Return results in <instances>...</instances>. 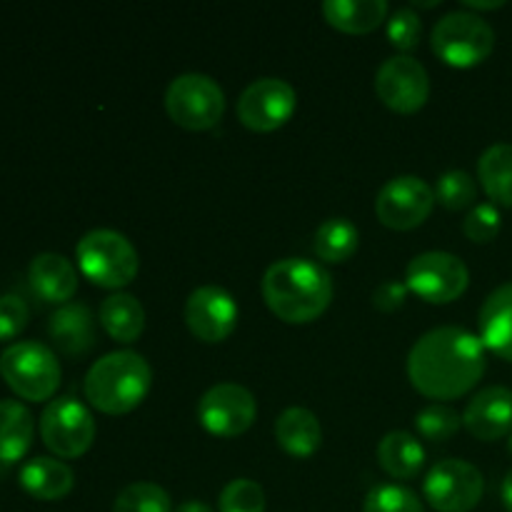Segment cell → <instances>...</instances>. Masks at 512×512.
<instances>
[{"label":"cell","instance_id":"27","mask_svg":"<svg viewBox=\"0 0 512 512\" xmlns=\"http://www.w3.org/2000/svg\"><path fill=\"white\" fill-rule=\"evenodd\" d=\"M360 245V233L348 218H330L315 233V255L323 263L340 265L355 255Z\"/></svg>","mask_w":512,"mask_h":512},{"label":"cell","instance_id":"29","mask_svg":"<svg viewBox=\"0 0 512 512\" xmlns=\"http://www.w3.org/2000/svg\"><path fill=\"white\" fill-rule=\"evenodd\" d=\"M460 425H463V415L443 403L428 405L415 415V428H418L420 438L430 440V443H445L458 433Z\"/></svg>","mask_w":512,"mask_h":512},{"label":"cell","instance_id":"31","mask_svg":"<svg viewBox=\"0 0 512 512\" xmlns=\"http://www.w3.org/2000/svg\"><path fill=\"white\" fill-rule=\"evenodd\" d=\"M363 512H425L418 493L403 485H378L368 493Z\"/></svg>","mask_w":512,"mask_h":512},{"label":"cell","instance_id":"9","mask_svg":"<svg viewBox=\"0 0 512 512\" xmlns=\"http://www.w3.org/2000/svg\"><path fill=\"white\" fill-rule=\"evenodd\" d=\"M40 438L45 448L63 460L80 458L95 440V420L75 398H58L40 415Z\"/></svg>","mask_w":512,"mask_h":512},{"label":"cell","instance_id":"24","mask_svg":"<svg viewBox=\"0 0 512 512\" xmlns=\"http://www.w3.org/2000/svg\"><path fill=\"white\" fill-rule=\"evenodd\" d=\"M378 463L390 478L413 480L425 465V448L413 433L393 430L378 443Z\"/></svg>","mask_w":512,"mask_h":512},{"label":"cell","instance_id":"26","mask_svg":"<svg viewBox=\"0 0 512 512\" xmlns=\"http://www.w3.org/2000/svg\"><path fill=\"white\" fill-rule=\"evenodd\" d=\"M478 180L490 200L512 208V145L495 143L480 155Z\"/></svg>","mask_w":512,"mask_h":512},{"label":"cell","instance_id":"13","mask_svg":"<svg viewBox=\"0 0 512 512\" xmlns=\"http://www.w3.org/2000/svg\"><path fill=\"white\" fill-rule=\"evenodd\" d=\"M375 93L395 113H418L430 98V75L413 55H393L375 73Z\"/></svg>","mask_w":512,"mask_h":512},{"label":"cell","instance_id":"8","mask_svg":"<svg viewBox=\"0 0 512 512\" xmlns=\"http://www.w3.org/2000/svg\"><path fill=\"white\" fill-rule=\"evenodd\" d=\"M405 285L425 303L445 305L458 300L468 290L470 270L458 255L428 250L410 260L405 270Z\"/></svg>","mask_w":512,"mask_h":512},{"label":"cell","instance_id":"14","mask_svg":"<svg viewBox=\"0 0 512 512\" xmlns=\"http://www.w3.org/2000/svg\"><path fill=\"white\" fill-rule=\"evenodd\" d=\"M295 105L293 85L280 78H258L240 95L238 120L255 133H273L293 118Z\"/></svg>","mask_w":512,"mask_h":512},{"label":"cell","instance_id":"36","mask_svg":"<svg viewBox=\"0 0 512 512\" xmlns=\"http://www.w3.org/2000/svg\"><path fill=\"white\" fill-rule=\"evenodd\" d=\"M408 293V285L400 283V280H385V283H380L375 288L373 305L378 310H383V313H395V310H400L405 305Z\"/></svg>","mask_w":512,"mask_h":512},{"label":"cell","instance_id":"39","mask_svg":"<svg viewBox=\"0 0 512 512\" xmlns=\"http://www.w3.org/2000/svg\"><path fill=\"white\" fill-rule=\"evenodd\" d=\"M503 5V0H493V3H485V0H465V8L470 10H498Z\"/></svg>","mask_w":512,"mask_h":512},{"label":"cell","instance_id":"5","mask_svg":"<svg viewBox=\"0 0 512 512\" xmlns=\"http://www.w3.org/2000/svg\"><path fill=\"white\" fill-rule=\"evenodd\" d=\"M0 375L18 398L30 403L50 400L60 388V363L53 350L35 340L8 345L0 355Z\"/></svg>","mask_w":512,"mask_h":512},{"label":"cell","instance_id":"1","mask_svg":"<svg viewBox=\"0 0 512 512\" xmlns=\"http://www.w3.org/2000/svg\"><path fill=\"white\" fill-rule=\"evenodd\" d=\"M488 360L478 335L445 325L425 333L408 355V378L430 400H455L483 380Z\"/></svg>","mask_w":512,"mask_h":512},{"label":"cell","instance_id":"4","mask_svg":"<svg viewBox=\"0 0 512 512\" xmlns=\"http://www.w3.org/2000/svg\"><path fill=\"white\" fill-rule=\"evenodd\" d=\"M75 258L80 273L98 288L120 293V288L138 278V250L118 230L98 228L85 233L75 245Z\"/></svg>","mask_w":512,"mask_h":512},{"label":"cell","instance_id":"32","mask_svg":"<svg viewBox=\"0 0 512 512\" xmlns=\"http://www.w3.org/2000/svg\"><path fill=\"white\" fill-rule=\"evenodd\" d=\"M218 512H265V490L255 480H230L220 493Z\"/></svg>","mask_w":512,"mask_h":512},{"label":"cell","instance_id":"11","mask_svg":"<svg viewBox=\"0 0 512 512\" xmlns=\"http://www.w3.org/2000/svg\"><path fill=\"white\" fill-rule=\"evenodd\" d=\"M258 415L255 395L245 385L238 383H218L198 403V420L210 435L218 438H238Z\"/></svg>","mask_w":512,"mask_h":512},{"label":"cell","instance_id":"22","mask_svg":"<svg viewBox=\"0 0 512 512\" xmlns=\"http://www.w3.org/2000/svg\"><path fill=\"white\" fill-rule=\"evenodd\" d=\"M323 15L340 33L365 35L388 20L385 0H325Z\"/></svg>","mask_w":512,"mask_h":512},{"label":"cell","instance_id":"38","mask_svg":"<svg viewBox=\"0 0 512 512\" xmlns=\"http://www.w3.org/2000/svg\"><path fill=\"white\" fill-rule=\"evenodd\" d=\"M500 498H503V505L505 510L512 512V470L508 475H505L503 480V488H500Z\"/></svg>","mask_w":512,"mask_h":512},{"label":"cell","instance_id":"3","mask_svg":"<svg viewBox=\"0 0 512 512\" xmlns=\"http://www.w3.org/2000/svg\"><path fill=\"white\" fill-rule=\"evenodd\" d=\"M153 370L133 350H115L95 360L85 375V398L105 415H125L138 408L150 393Z\"/></svg>","mask_w":512,"mask_h":512},{"label":"cell","instance_id":"16","mask_svg":"<svg viewBox=\"0 0 512 512\" xmlns=\"http://www.w3.org/2000/svg\"><path fill=\"white\" fill-rule=\"evenodd\" d=\"M463 425L473 438L483 443L505 438L512 433V390L505 385L483 388L468 403L463 413Z\"/></svg>","mask_w":512,"mask_h":512},{"label":"cell","instance_id":"33","mask_svg":"<svg viewBox=\"0 0 512 512\" xmlns=\"http://www.w3.org/2000/svg\"><path fill=\"white\" fill-rule=\"evenodd\" d=\"M500 228H503V218H500V210L493 203L475 205L463 220V233L473 243H490V240L498 238Z\"/></svg>","mask_w":512,"mask_h":512},{"label":"cell","instance_id":"17","mask_svg":"<svg viewBox=\"0 0 512 512\" xmlns=\"http://www.w3.org/2000/svg\"><path fill=\"white\" fill-rule=\"evenodd\" d=\"M28 280L33 293L53 305H68L78 290V273L73 263L58 253L35 255L28 268Z\"/></svg>","mask_w":512,"mask_h":512},{"label":"cell","instance_id":"37","mask_svg":"<svg viewBox=\"0 0 512 512\" xmlns=\"http://www.w3.org/2000/svg\"><path fill=\"white\" fill-rule=\"evenodd\" d=\"M175 512H215L210 508L208 503H203V500H185V503L178 505V510Z\"/></svg>","mask_w":512,"mask_h":512},{"label":"cell","instance_id":"20","mask_svg":"<svg viewBox=\"0 0 512 512\" xmlns=\"http://www.w3.org/2000/svg\"><path fill=\"white\" fill-rule=\"evenodd\" d=\"M73 485V470L58 458H33L20 468V488L35 500H45V503L63 500L73 490Z\"/></svg>","mask_w":512,"mask_h":512},{"label":"cell","instance_id":"23","mask_svg":"<svg viewBox=\"0 0 512 512\" xmlns=\"http://www.w3.org/2000/svg\"><path fill=\"white\" fill-rule=\"evenodd\" d=\"M98 320L110 338L123 345H130L143 335L145 308L135 295L113 293L100 303Z\"/></svg>","mask_w":512,"mask_h":512},{"label":"cell","instance_id":"18","mask_svg":"<svg viewBox=\"0 0 512 512\" xmlns=\"http://www.w3.org/2000/svg\"><path fill=\"white\" fill-rule=\"evenodd\" d=\"M478 323L485 348L512 363V283L500 285L485 298Z\"/></svg>","mask_w":512,"mask_h":512},{"label":"cell","instance_id":"30","mask_svg":"<svg viewBox=\"0 0 512 512\" xmlns=\"http://www.w3.org/2000/svg\"><path fill=\"white\" fill-rule=\"evenodd\" d=\"M433 190L435 200L448 210H465L478 198V185H475L473 175L465 173V170H448V173H443Z\"/></svg>","mask_w":512,"mask_h":512},{"label":"cell","instance_id":"7","mask_svg":"<svg viewBox=\"0 0 512 512\" xmlns=\"http://www.w3.org/2000/svg\"><path fill=\"white\" fill-rule=\"evenodd\" d=\"M170 120L185 130H210L225 113V93L210 75L183 73L165 90Z\"/></svg>","mask_w":512,"mask_h":512},{"label":"cell","instance_id":"15","mask_svg":"<svg viewBox=\"0 0 512 512\" xmlns=\"http://www.w3.org/2000/svg\"><path fill=\"white\" fill-rule=\"evenodd\" d=\"M238 303L218 285L195 288L185 300V323L203 343H223L238 325Z\"/></svg>","mask_w":512,"mask_h":512},{"label":"cell","instance_id":"10","mask_svg":"<svg viewBox=\"0 0 512 512\" xmlns=\"http://www.w3.org/2000/svg\"><path fill=\"white\" fill-rule=\"evenodd\" d=\"M423 493L438 512H470L483 500L485 478L468 460L448 458L430 468Z\"/></svg>","mask_w":512,"mask_h":512},{"label":"cell","instance_id":"2","mask_svg":"<svg viewBox=\"0 0 512 512\" xmlns=\"http://www.w3.org/2000/svg\"><path fill=\"white\" fill-rule=\"evenodd\" d=\"M265 305L283 323L305 325L318 320L333 300V278L323 265L305 258H285L263 275Z\"/></svg>","mask_w":512,"mask_h":512},{"label":"cell","instance_id":"12","mask_svg":"<svg viewBox=\"0 0 512 512\" xmlns=\"http://www.w3.org/2000/svg\"><path fill=\"white\" fill-rule=\"evenodd\" d=\"M435 205V190L418 175H398L380 188L375 215L385 228L413 230L428 220Z\"/></svg>","mask_w":512,"mask_h":512},{"label":"cell","instance_id":"35","mask_svg":"<svg viewBox=\"0 0 512 512\" xmlns=\"http://www.w3.org/2000/svg\"><path fill=\"white\" fill-rule=\"evenodd\" d=\"M30 310L18 295H0V340L18 338L25 330Z\"/></svg>","mask_w":512,"mask_h":512},{"label":"cell","instance_id":"40","mask_svg":"<svg viewBox=\"0 0 512 512\" xmlns=\"http://www.w3.org/2000/svg\"><path fill=\"white\" fill-rule=\"evenodd\" d=\"M508 450L512 453V433H510V440H508Z\"/></svg>","mask_w":512,"mask_h":512},{"label":"cell","instance_id":"25","mask_svg":"<svg viewBox=\"0 0 512 512\" xmlns=\"http://www.w3.org/2000/svg\"><path fill=\"white\" fill-rule=\"evenodd\" d=\"M33 415L18 400H0V463L13 465L33 443Z\"/></svg>","mask_w":512,"mask_h":512},{"label":"cell","instance_id":"19","mask_svg":"<svg viewBox=\"0 0 512 512\" xmlns=\"http://www.w3.org/2000/svg\"><path fill=\"white\" fill-rule=\"evenodd\" d=\"M50 340L65 355H85L95 345V320L88 305H60L48 323Z\"/></svg>","mask_w":512,"mask_h":512},{"label":"cell","instance_id":"28","mask_svg":"<svg viewBox=\"0 0 512 512\" xmlns=\"http://www.w3.org/2000/svg\"><path fill=\"white\" fill-rule=\"evenodd\" d=\"M113 512H173L170 495L155 483H130L118 493Z\"/></svg>","mask_w":512,"mask_h":512},{"label":"cell","instance_id":"6","mask_svg":"<svg viewBox=\"0 0 512 512\" xmlns=\"http://www.w3.org/2000/svg\"><path fill=\"white\" fill-rule=\"evenodd\" d=\"M430 45L443 63L453 68H475L493 53L495 30L478 13L453 10L435 23Z\"/></svg>","mask_w":512,"mask_h":512},{"label":"cell","instance_id":"21","mask_svg":"<svg viewBox=\"0 0 512 512\" xmlns=\"http://www.w3.org/2000/svg\"><path fill=\"white\" fill-rule=\"evenodd\" d=\"M275 440L293 458H310L323 443L318 415L308 408H288L275 420Z\"/></svg>","mask_w":512,"mask_h":512},{"label":"cell","instance_id":"34","mask_svg":"<svg viewBox=\"0 0 512 512\" xmlns=\"http://www.w3.org/2000/svg\"><path fill=\"white\" fill-rule=\"evenodd\" d=\"M420 35H423V23L420 15L413 8H400L390 15L388 20V38L398 50H415L420 45Z\"/></svg>","mask_w":512,"mask_h":512}]
</instances>
